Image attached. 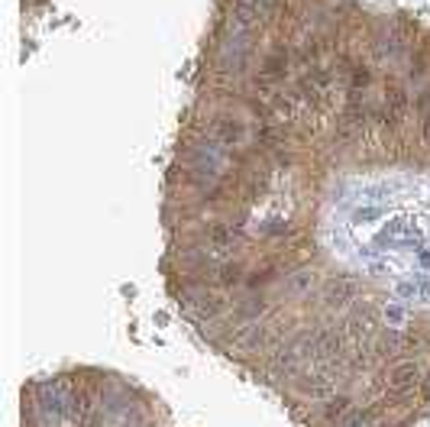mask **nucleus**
Wrapping results in <instances>:
<instances>
[{
    "label": "nucleus",
    "mask_w": 430,
    "mask_h": 427,
    "mask_svg": "<svg viewBox=\"0 0 430 427\" xmlns=\"http://www.w3.org/2000/svg\"><path fill=\"white\" fill-rule=\"evenodd\" d=\"M207 133H210V139H217L227 149H240V146H246L252 139V127L243 117L230 114V110L214 114V117L207 120Z\"/></svg>",
    "instance_id": "obj_1"
},
{
    "label": "nucleus",
    "mask_w": 430,
    "mask_h": 427,
    "mask_svg": "<svg viewBox=\"0 0 430 427\" xmlns=\"http://www.w3.org/2000/svg\"><path fill=\"white\" fill-rule=\"evenodd\" d=\"M223 340H230L236 350H246V353H256L263 350V346H269V340H272V333L265 331L263 324H256V320H249V324H243V327H236V331H230Z\"/></svg>",
    "instance_id": "obj_2"
},
{
    "label": "nucleus",
    "mask_w": 430,
    "mask_h": 427,
    "mask_svg": "<svg viewBox=\"0 0 430 427\" xmlns=\"http://www.w3.org/2000/svg\"><path fill=\"white\" fill-rule=\"evenodd\" d=\"M420 379H424V369H420L418 360H401V363H395L389 369V375H385V382L398 392V388H418Z\"/></svg>",
    "instance_id": "obj_3"
},
{
    "label": "nucleus",
    "mask_w": 430,
    "mask_h": 427,
    "mask_svg": "<svg viewBox=\"0 0 430 427\" xmlns=\"http://www.w3.org/2000/svg\"><path fill=\"white\" fill-rule=\"evenodd\" d=\"M356 291H359V285L353 278H347V275L330 278L324 285V304L327 308H347L349 301H356Z\"/></svg>",
    "instance_id": "obj_4"
},
{
    "label": "nucleus",
    "mask_w": 430,
    "mask_h": 427,
    "mask_svg": "<svg viewBox=\"0 0 430 427\" xmlns=\"http://www.w3.org/2000/svg\"><path fill=\"white\" fill-rule=\"evenodd\" d=\"M265 311H269V304H265V298L259 295V291H249L246 298H240L236 304H233V314L243 320H256V317H263Z\"/></svg>",
    "instance_id": "obj_5"
},
{
    "label": "nucleus",
    "mask_w": 430,
    "mask_h": 427,
    "mask_svg": "<svg viewBox=\"0 0 430 427\" xmlns=\"http://www.w3.org/2000/svg\"><path fill=\"white\" fill-rule=\"evenodd\" d=\"M288 295H305V291L314 289V272L311 269H294L285 275V285H282Z\"/></svg>",
    "instance_id": "obj_6"
},
{
    "label": "nucleus",
    "mask_w": 430,
    "mask_h": 427,
    "mask_svg": "<svg viewBox=\"0 0 430 427\" xmlns=\"http://www.w3.org/2000/svg\"><path fill=\"white\" fill-rule=\"evenodd\" d=\"M217 282H221L223 289H236V285L246 282V266L227 259V262H221V269H217Z\"/></svg>",
    "instance_id": "obj_7"
},
{
    "label": "nucleus",
    "mask_w": 430,
    "mask_h": 427,
    "mask_svg": "<svg viewBox=\"0 0 430 427\" xmlns=\"http://www.w3.org/2000/svg\"><path fill=\"white\" fill-rule=\"evenodd\" d=\"M349 408H353V398H349V395H334L324 405V421H327V424H336V421L347 415Z\"/></svg>",
    "instance_id": "obj_8"
},
{
    "label": "nucleus",
    "mask_w": 430,
    "mask_h": 427,
    "mask_svg": "<svg viewBox=\"0 0 430 427\" xmlns=\"http://www.w3.org/2000/svg\"><path fill=\"white\" fill-rule=\"evenodd\" d=\"M278 272H282V266H265V269H256V272H249V275H246V282H243V285H246L249 291H259L263 285H269L272 278H278Z\"/></svg>",
    "instance_id": "obj_9"
},
{
    "label": "nucleus",
    "mask_w": 430,
    "mask_h": 427,
    "mask_svg": "<svg viewBox=\"0 0 430 427\" xmlns=\"http://www.w3.org/2000/svg\"><path fill=\"white\" fill-rule=\"evenodd\" d=\"M378 217H382L378 207H356V214H353V224H372V220H378Z\"/></svg>",
    "instance_id": "obj_10"
},
{
    "label": "nucleus",
    "mask_w": 430,
    "mask_h": 427,
    "mask_svg": "<svg viewBox=\"0 0 430 427\" xmlns=\"http://www.w3.org/2000/svg\"><path fill=\"white\" fill-rule=\"evenodd\" d=\"M382 317L389 320L391 327H398V324H405V308H398V304H389V308L382 311Z\"/></svg>",
    "instance_id": "obj_11"
},
{
    "label": "nucleus",
    "mask_w": 430,
    "mask_h": 427,
    "mask_svg": "<svg viewBox=\"0 0 430 427\" xmlns=\"http://www.w3.org/2000/svg\"><path fill=\"white\" fill-rule=\"evenodd\" d=\"M414 291H418L414 282H398V298H414Z\"/></svg>",
    "instance_id": "obj_12"
},
{
    "label": "nucleus",
    "mask_w": 430,
    "mask_h": 427,
    "mask_svg": "<svg viewBox=\"0 0 430 427\" xmlns=\"http://www.w3.org/2000/svg\"><path fill=\"white\" fill-rule=\"evenodd\" d=\"M78 427H101V415H94V417H88L84 424H78Z\"/></svg>",
    "instance_id": "obj_13"
}]
</instances>
